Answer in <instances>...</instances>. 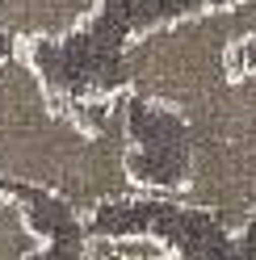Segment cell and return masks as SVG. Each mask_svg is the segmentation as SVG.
Segmentation results:
<instances>
[{"mask_svg": "<svg viewBox=\"0 0 256 260\" xmlns=\"http://www.w3.org/2000/svg\"><path fill=\"white\" fill-rule=\"evenodd\" d=\"M231 68H235V72L256 68V34H252V38H244V42H239L235 51H231Z\"/></svg>", "mask_w": 256, "mask_h": 260, "instance_id": "52a82bcc", "label": "cell"}, {"mask_svg": "<svg viewBox=\"0 0 256 260\" xmlns=\"http://www.w3.org/2000/svg\"><path fill=\"white\" fill-rule=\"evenodd\" d=\"M101 0H0V25L21 46L68 38L97 17Z\"/></svg>", "mask_w": 256, "mask_h": 260, "instance_id": "5b68a950", "label": "cell"}, {"mask_svg": "<svg viewBox=\"0 0 256 260\" xmlns=\"http://www.w3.org/2000/svg\"><path fill=\"white\" fill-rule=\"evenodd\" d=\"M256 34V0H235L155 25L126 46V88L189 109L235 76L231 51Z\"/></svg>", "mask_w": 256, "mask_h": 260, "instance_id": "7a4b0ae2", "label": "cell"}, {"mask_svg": "<svg viewBox=\"0 0 256 260\" xmlns=\"http://www.w3.org/2000/svg\"><path fill=\"white\" fill-rule=\"evenodd\" d=\"M131 176L147 193H177L189 181V118L177 105L151 101L126 88Z\"/></svg>", "mask_w": 256, "mask_h": 260, "instance_id": "277c9868", "label": "cell"}, {"mask_svg": "<svg viewBox=\"0 0 256 260\" xmlns=\"http://www.w3.org/2000/svg\"><path fill=\"white\" fill-rule=\"evenodd\" d=\"M21 256H46V239L29 222L21 198L0 193V260H21Z\"/></svg>", "mask_w": 256, "mask_h": 260, "instance_id": "8992f818", "label": "cell"}, {"mask_svg": "<svg viewBox=\"0 0 256 260\" xmlns=\"http://www.w3.org/2000/svg\"><path fill=\"white\" fill-rule=\"evenodd\" d=\"M126 92L59 96L25 51L0 55V185H42L92 214L101 202L131 198Z\"/></svg>", "mask_w": 256, "mask_h": 260, "instance_id": "6da1fadb", "label": "cell"}, {"mask_svg": "<svg viewBox=\"0 0 256 260\" xmlns=\"http://www.w3.org/2000/svg\"><path fill=\"white\" fill-rule=\"evenodd\" d=\"M235 0H101L97 17L68 38L21 46L59 96H114L126 92V46L155 25Z\"/></svg>", "mask_w": 256, "mask_h": 260, "instance_id": "3957f363", "label": "cell"}, {"mask_svg": "<svg viewBox=\"0 0 256 260\" xmlns=\"http://www.w3.org/2000/svg\"><path fill=\"white\" fill-rule=\"evenodd\" d=\"M17 46H21V42L13 38V34H9L5 25H0V55H13V51H17Z\"/></svg>", "mask_w": 256, "mask_h": 260, "instance_id": "ba28073f", "label": "cell"}]
</instances>
